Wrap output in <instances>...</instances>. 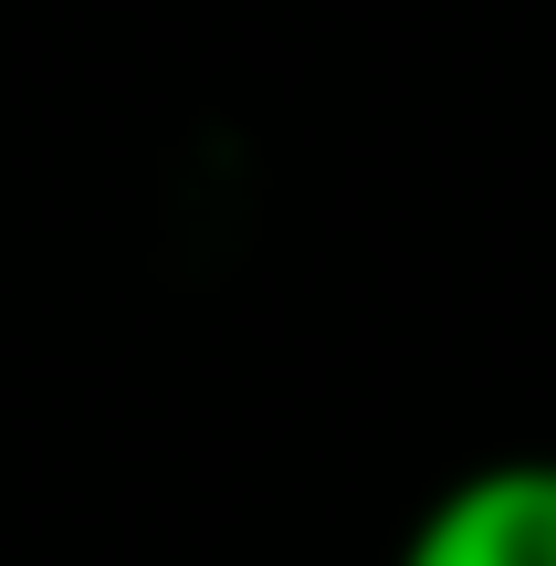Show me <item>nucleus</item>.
<instances>
[{"mask_svg": "<svg viewBox=\"0 0 556 566\" xmlns=\"http://www.w3.org/2000/svg\"><path fill=\"white\" fill-rule=\"evenodd\" d=\"M399 566H556V451H515L441 483Z\"/></svg>", "mask_w": 556, "mask_h": 566, "instance_id": "1", "label": "nucleus"}]
</instances>
